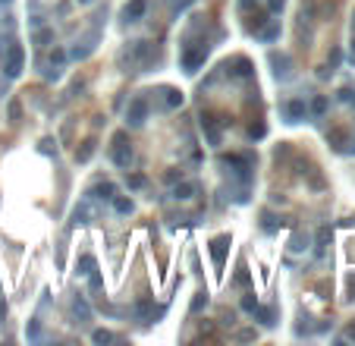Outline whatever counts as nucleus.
Masks as SVG:
<instances>
[{
  "instance_id": "f257e3e1",
  "label": "nucleus",
  "mask_w": 355,
  "mask_h": 346,
  "mask_svg": "<svg viewBox=\"0 0 355 346\" xmlns=\"http://www.w3.org/2000/svg\"><path fill=\"white\" fill-rule=\"evenodd\" d=\"M22 63H25L22 44H10V50H6V60H3V76H6V79H16V76L22 73Z\"/></svg>"
},
{
  "instance_id": "f03ea898",
  "label": "nucleus",
  "mask_w": 355,
  "mask_h": 346,
  "mask_svg": "<svg viewBox=\"0 0 355 346\" xmlns=\"http://www.w3.org/2000/svg\"><path fill=\"white\" fill-rule=\"evenodd\" d=\"M204 57H207V44H198V47L186 44L183 47V69L186 73H195V69L204 63Z\"/></svg>"
},
{
  "instance_id": "7ed1b4c3",
  "label": "nucleus",
  "mask_w": 355,
  "mask_h": 346,
  "mask_svg": "<svg viewBox=\"0 0 355 346\" xmlns=\"http://www.w3.org/2000/svg\"><path fill=\"white\" fill-rule=\"evenodd\" d=\"M114 145H117V148H114V164L126 170L129 164H132V148L126 145V132H117L114 135Z\"/></svg>"
},
{
  "instance_id": "20e7f679",
  "label": "nucleus",
  "mask_w": 355,
  "mask_h": 346,
  "mask_svg": "<svg viewBox=\"0 0 355 346\" xmlns=\"http://www.w3.org/2000/svg\"><path fill=\"white\" fill-rule=\"evenodd\" d=\"M145 117H148V101L145 98H132L129 101V110H126V123L129 126H142Z\"/></svg>"
},
{
  "instance_id": "39448f33",
  "label": "nucleus",
  "mask_w": 355,
  "mask_h": 346,
  "mask_svg": "<svg viewBox=\"0 0 355 346\" xmlns=\"http://www.w3.org/2000/svg\"><path fill=\"white\" fill-rule=\"evenodd\" d=\"M283 114H286V123H302V120L308 117V107H305L302 98H292V101L283 104Z\"/></svg>"
},
{
  "instance_id": "423d86ee",
  "label": "nucleus",
  "mask_w": 355,
  "mask_h": 346,
  "mask_svg": "<svg viewBox=\"0 0 355 346\" xmlns=\"http://www.w3.org/2000/svg\"><path fill=\"white\" fill-rule=\"evenodd\" d=\"M271 66H274V76H276V79H289L292 60H289L286 54H271Z\"/></svg>"
},
{
  "instance_id": "0eeeda50",
  "label": "nucleus",
  "mask_w": 355,
  "mask_h": 346,
  "mask_svg": "<svg viewBox=\"0 0 355 346\" xmlns=\"http://www.w3.org/2000/svg\"><path fill=\"white\" fill-rule=\"evenodd\" d=\"M145 13H148V0H132V3L123 6V19L126 22H138Z\"/></svg>"
},
{
  "instance_id": "6e6552de",
  "label": "nucleus",
  "mask_w": 355,
  "mask_h": 346,
  "mask_svg": "<svg viewBox=\"0 0 355 346\" xmlns=\"http://www.w3.org/2000/svg\"><path fill=\"white\" fill-rule=\"evenodd\" d=\"M227 249H230V236H217V239H211V255H214V264H217V267H223Z\"/></svg>"
},
{
  "instance_id": "1a4fd4ad",
  "label": "nucleus",
  "mask_w": 355,
  "mask_h": 346,
  "mask_svg": "<svg viewBox=\"0 0 355 346\" xmlns=\"http://www.w3.org/2000/svg\"><path fill=\"white\" fill-rule=\"evenodd\" d=\"M88 195H94V198H114V195H117V186H114V183H98Z\"/></svg>"
},
{
  "instance_id": "9d476101",
  "label": "nucleus",
  "mask_w": 355,
  "mask_h": 346,
  "mask_svg": "<svg viewBox=\"0 0 355 346\" xmlns=\"http://www.w3.org/2000/svg\"><path fill=\"white\" fill-rule=\"evenodd\" d=\"M192 195H195V183H179L176 189H173V198H183V202L192 198Z\"/></svg>"
},
{
  "instance_id": "9b49d317",
  "label": "nucleus",
  "mask_w": 355,
  "mask_h": 346,
  "mask_svg": "<svg viewBox=\"0 0 355 346\" xmlns=\"http://www.w3.org/2000/svg\"><path fill=\"white\" fill-rule=\"evenodd\" d=\"M252 315L261 318V324H264V327H274V324H276V321H274V308H255Z\"/></svg>"
},
{
  "instance_id": "f8f14e48",
  "label": "nucleus",
  "mask_w": 355,
  "mask_h": 346,
  "mask_svg": "<svg viewBox=\"0 0 355 346\" xmlns=\"http://www.w3.org/2000/svg\"><path fill=\"white\" fill-rule=\"evenodd\" d=\"M94 267H98V261H94L91 255H82V258H79V274H85V277H88V274L94 271Z\"/></svg>"
},
{
  "instance_id": "ddd939ff",
  "label": "nucleus",
  "mask_w": 355,
  "mask_h": 346,
  "mask_svg": "<svg viewBox=\"0 0 355 346\" xmlns=\"http://www.w3.org/2000/svg\"><path fill=\"white\" fill-rule=\"evenodd\" d=\"M114 208H117V214H132V202H129V198L114 195Z\"/></svg>"
},
{
  "instance_id": "4468645a",
  "label": "nucleus",
  "mask_w": 355,
  "mask_h": 346,
  "mask_svg": "<svg viewBox=\"0 0 355 346\" xmlns=\"http://www.w3.org/2000/svg\"><path fill=\"white\" fill-rule=\"evenodd\" d=\"M91 50H94V44H82V47H79V44H76L73 50H69V57H73V60H85V57H88V54H91Z\"/></svg>"
},
{
  "instance_id": "2eb2a0df",
  "label": "nucleus",
  "mask_w": 355,
  "mask_h": 346,
  "mask_svg": "<svg viewBox=\"0 0 355 346\" xmlns=\"http://www.w3.org/2000/svg\"><path fill=\"white\" fill-rule=\"evenodd\" d=\"M324 110H327V98H324V94H317V98L311 101V114H315V117H324Z\"/></svg>"
},
{
  "instance_id": "dca6fc26",
  "label": "nucleus",
  "mask_w": 355,
  "mask_h": 346,
  "mask_svg": "<svg viewBox=\"0 0 355 346\" xmlns=\"http://www.w3.org/2000/svg\"><path fill=\"white\" fill-rule=\"evenodd\" d=\"M73 308H76V315H82V321H88V318H91V311H88V305H85V299L76 296V299H73Z\"/></svg>"
},
{
  "instance_id": "f3484780",
  "label": "nucleus",
  "mask_w": 355,
  "mask_h": 346,
  "mask_svg": "<svg viewBox=\"0 0 355 346\" xmlns=\"http://www.w3.org/2000/svg\"><path fill=\"white\" fill-rule=\"evenodd\" d=\"M276 35H280V22H276V19H271V25H267V29L261 32V38H264V41H274Z\"/></svg>"
},
{
  "instance_id": "a211bd4d",
  "label": "nucleus",
  "mask_w": 355,
  "mask_h": 346,
  "mask_svg": "<svg viewBox=\"0 0 355 346\" xmlns=\"http://www.w3.org/2000/svg\"><path fill=\"white\" fill-rule=\"evenodd\" d=\"M50 38H54V32H50V29H38V32H35V44H38V47H44Z\"/></svg>"
},
{
  "instance_id": "6ab92c4d",
  "label": "nucleus",
  "mask_w": 355,
  "mask_h": 346,
  "mask_svg": "<svg viewBox=\"0 0 355 346\" xmlns=\"http://www.w3.org/2000/svg\"><path fill=\"white\" fill-rule=\"evenodd\" d=\"M236 73L245 79V76H252V63H248L245 57H236Z\"/></svg>"
},
{
  "instance_id": "aec40b11",
  "label": "nucleus",
  "mask_w": 355,
  "mask_h": 346,
  "mask_svg": "<svg viewBox=\"0 0 355 346\" xmlns=\"http://www.w3.org/2000/svg\"><path fill=\"white\" fill-rule=\"evenodd\" d=\"M327 242H330V230H327V227H324L321 233H317V249H315V252H317V255H324V249H327Z\"/></svg>"
},
{
  "instance_id": "412c9836",
  "label": "nucleus",
  "mask_w": 355,
  "mask_h": 346,
  "mask_svg": "<svg viewBox=\"0 0 355 346\" xmlns=\"http://www.w3.org/2000/svg\"><path fill=\"white\" fill-rule=\"evenodd\" d=\"M292 252H305V249H308V236H302V233H296V236H292Z\"/></svg>"
},
{
  "instance_id": "4be33fe9",
  "label": "nucleus",
  "mask_w": 355,
  "mask_h": 346,
  "mask_svg": "<svg viewBox=\"0 0 355 346\" xmlns=\"http://www.w3.org/2000/svg\"><path fill=\"white\" fill-rule=\"evenodd\" d=\"M179 104H183V94L176 88H167V107H179Z\"/></svg>"
},
{
  "instance_id": "5701e85b",
  "label": "nucleus",
  "mask_w": 355,
  "mask_h": 346,
  "mask_svg": "<svg viewBox=\"0 0 355 346\" xmlns=\"http://www.w3.org/2000/svg\"><path fill=\"white\" fill-rule=\"evenodd\" d=\"M6 114H10V123H19V114H22L19 101H10V107H6Z\"/></svg>"
},
{
  "instance_id": "b1692460",
  "label": "nucleus",
  "mask_w": 355,
  "mask_h": 346,
  "mask_svg": "<svg viewBox=\"0 0 355 346\" xmlns=\"http://www.w3.org/2000/svg\"><path fill=\"white\" fill-rule=\"evenodd\" d=\"M85 217H88V208H85V205H79V208L73 211V223H85Z\"/></svg>"
},
{
  "instance_id": "393cba45",
  "label": "nucleus",
  "mask_w": 355,
  "mask_h": 346,
  "mask_svg": "<svg viewBox=\"0 0 355 346\" xmlns=\"http://www.w3.org/2000/svg\"><path fill=\"white\" fill-rule=\"evenodd\" d=\"M91 340H94V343H110V340H114V334H110V331H94Z\"/></svg>"
},
{
  "instance_id": "a878e982",
  "label": "nucleus",
  "mask_w": 355,
  "mask_h": 346,
  "mask_svg": "<svg viewBox=\"0 0 355 346\" xmlns=\"http://www.w3.org/2000/svg\"><path fill=\"white\" fill-rule=\"evenodd\" d=\"M25 334H29V340H38V337H41V324H38V321H32Z\"/></svg>"
},
{
  "instance_id": "bb28decb",
  "label": "nucleus",
  "mask_w": 355,
  "mask_h": 346,
  "mask_svg": "<svg viewBox=\"0 0 355 346\" xmlns=\"http://www.w3.org/2000/svg\"><path fill=\"white\" fill-rule=\"evenodd\" d=\"M201 305H207V293H198V299L192 302V315H195V311L201 308Z\"/></svg>"
},
{
  "instance_id": "cd10ccee",
  "label": "nucleus",
  "mask_w": 355,
  "mask_h": 346,
  "mask_svg": "<svg viewBox=\"0 0 355 346\" xmlns=\"http://www.w3.org/2000/svg\"><path fill=\"white\" fill-rule=\"evenodd\" d=\"M63 60H66V54H63V50H60V47H57V50H50V63H57V66H60V63H63Z\"/></svg>"
},
{
  "instance_id": "c85d7f7f",
  "label": "nucleus",
  "mask_w": 355,
  "mask_h": 346,
  "mask_svg": "<svg viewBox=\"0 0 355 346\" xmlns=\"http://www.w3.org/2000/svg\"><path fill=\"white\" fill-rule=\"evenodd\" d=\"M330 142H333V148H343V132H340V129H333V132H330Z\"/></svg>"
},
{
  "instance_id": "c756f323",
  "label": "nucleus",
  "mask_w": 355,
  "mask_h": 346,
  "mask_svg": "<svg viewBox=\"0 0 355 346\" xmlns=\"http://www.w3.org/2000/svg\"><path fill=\"white\" fill-rule=\"evenodd\" d=\"M91 154H94V145H85V148H82L79 154H76V158H79V161H88Z\"/></svg>"
},
{
  "instance_id": "7c9ffc66",
  "label": "nucleus",
  "mask_w": 355,
  "mask_h": 346,
  "mask_svg": "<svg viewBox=\"0 0 355 346\" xmlns=\"http://www.w3.org/2000/svg\"><path fill=\"white\" fill-rule=\"evenodd\" d=\"M242 308H245V311H255V308H258L255 296H245V299H242Z\"/></svg>"
},
{
  "instance_id": "2f4dec72",
  "label": "nucleus",
  "mask_w": 355,
  "mask_h": 346,
  "mask_svg": "<svg viewBox=\"0 0 355 346\" xmlns=\"http://www.w3.org/2000/svg\"><path fill=\"white\" fill-rule=\"evenodd\" d=\"M248 135H252V138H261V135H264V123H255L252 129H248Z\"/></svg>"
},
{
  "instance_id": "473e14b6",
  "label": "nucleus",
  "mask_w": 355,
  "mask_h": 346,
  "mask_svg": "<svg viewBox=\"0 0 355 346\" xmlns=\"http://www.w3.org/2000/svg\"><path fill=\"white\" fill-rule=\"evenodd\" d=\"M129 186H132V189H142V186H145V176H138V173H135V176H129Z\"/></svg>"
},
{
  "instance_id": "72a5a7b5",
  "label": "nucleus",
  "mask_w": 355,
  "mask_h": 346,
  "mask_svg": "<svg viewBox=\"0 0 355 346\" xmlns=\"http://www.w3.org/2000/svg\"><path fill=\"white\" fill-rule=\"evenodd\" d=\"M236 283H239V287H245V283H248V274H245V267H239V274H236Z\"/></svg>"
},
{
  "instance_id": "f704fd0d",
  "label": "nucleus",
  "mask_w": 355,
  "mask_h": 346,
  "mask_svg": "<svg viewBox=\"0 0 355 346\" xmlns=\"http://www.w3.org/2000/svg\"><path fill=\"white\" fill-rule=\"evenodd\" d=\"M267 6H271V13H276V10H283V0H267Z\"/></svg>"
},
{
  "instance_id": "c9c22d12",
  "label": "nucleus",
  "mask_w": 355,
  "mask_h": 346,
  "mask_svg": "<svg viewBox=\"0 0 355 346\" xmlns=\"http://www.w3.org/2000/svg\"><path fill=\"white\" fill-rule=\"evenodd\" d=\"M349 299H355V277H349Z\"/></svg>"
},
{
  "instance_id": "e433bc0d",
  "label": "nucleus",
  "mask_w": 355,
  "mask_h": 346,
  "mask_svg": "<svg viewBox=\"0 0 355 346\" xmlns=\"http://www.w3.org/2000/svg\"><path fill=\"white\" fill-rule=\"evenodd\" d=\"M349 337H352V340H355V324H352V327H349Z\"/></svg>"
},
{
  "instance_id": "4c0bfd02",
  "label": "nucleus",
  "mask_w": 355,
  "mask_h": 346,
  "mask_svg": "<svg viewBox=\"0 0 355 346\" xmlns=\"http://www.w3.org/2000/svg\"><path fill=\"white\" fill-rule=\"evenodd\" d=\"M352 60H355V41H352Z\"/></svg>"
},
{
  "instance_id": "58836bf2",
  "label": "nucleus",
  "mask_w": 355,
  "mask_h": 346,
  "mask_svg": "<svg viewBox=\"0 0 355 346\" xmlns=\"http://www.w3.org/2000/svg\"><path fill=\"white\" fill-rule=\"evenodd\" d=\"M352 32H355V16H352Z\"/></svg>"
},
{
  "instance_id": "ea45409f",
  "label": "nucleus",
  "mask_w": 355,
  "mask_h": 346,
  "mask_svg": "<svg viewBox=\"0 0 355 346\" xmlns=\"http://www.w3.org/2000/svg\"><path fill=\"white\" fill-rule=\"evenodd\" d=\"M79 3H91V0H79Z\"/></svg>"
},
{
  "instance_id": "a19ab883",
  "label": "nucleus",
  "mask_w": 355,
  "mask_h": 346,
  "mask_svg": "<svg viewBox=\"0 0 355 346\" xmlns=\"http://www.w3.org/2000/svg\"><path fill=\"white\" fill-rule=\"evenodd\" d=\"M349 151H352V154H355V145H352V148H349Z\"/></svg>"
},
{
  "instance_id": "79ce46f5",
  "label": "nucleus",
  "mask_w": 355,
  "mask_h": 346,
  "mask_svg": "<svg viewBox=\"0 0 355 346\" xmlns=\"http://www.w3.org/2000/svg\"><path fill=\"white\" fill-rule=\"evenodd\" d=\"M0 3H10V0H0Z\"/></svg>"
}]
</instances>
